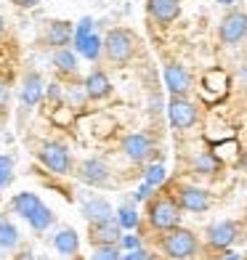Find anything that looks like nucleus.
I'll return each mask as SVG.
<instances>
[{
	"instance_id": "nucleus-1",
	"label": "nucleus",
	"mask_w": 247,
	"mask_h": 260,
	"mask_svg": "<svg viewBox=\"0 0 247 260\" xmlns=\"http://www.w3.org/2000/svg\"><path fill=\"white\" fill-rule=\"evenodd\" d=\"M104 53L114 64H128L136 56V35L122 27L109 29L107 38H104Z\"/></svg>"
},
{
	"instance_id": "nucleus-2",
	"label": "nucleus",
	"mask_w": 247,
	"mask_h": 260,
	"mask_svg": "<svg viewBox=\"0 0 247 260\" xmlns=\"http://www.w3.org/2000/svg\"><path fill=\"white\" fill-rule=\"evenodd\" d=\"M162 250L173 260H186V257L197 255L199 239H197V234L189 231V229H170V231H165V236H162Z\"/></svg>"
},
{
	"instance_id": "nucleus-3",
	"label": "nucleus",
	"mask_w": 247,
	"mask_h": 260,
	"mask_svg": "<svg viewBox=\"0 0 247 260\" xmlns=\"http://www.w3.org/2000/svg\"><path fill=\"white\" fill-rule=\"evenodd\" d=\"M149 223L151 229L157 231H170V229H178L181 223V207L175 205L173 197H157L149 202Z\"/></svg>"
},
{
	"instance_id": "nucleus-4",
	"label": "nucleus",
	"mask_w": 247,
	"mask_h": 260,
	"mask_svg": "<svg viewBox=\"0 0 247 260\" xmlns=\"http://www.w3.org/2000/svg\"><path fill=\"white\" fill-rule=\"evenodd\" d=\"M38 159L56 175H67L72 170V154L61 141H43L38 146Z\"/></svg>"
},
{
	"instance_id": "nucleus-5",
	"label": "nucleus",
	"mask_w": 247,
	"mask_h": 260,
	"mask_svg": "<svg viewBox=\"0 0 247 260\" xmlns=\"http://www.w3.org/2000/svg\"><path fill=\"white\" fill-rule=\"evenodd\" d=\"M168 117H170V125L175 130H189L197 125L199 120V112H197V106L189 101V99H183V96H173L168 101Z\"/></svg>"
},
{
	"instance_id": "nucleus-6",
	"label": "nucleus",
	"mask_w": 247,
	"mask_h": 260,
	"mask_svg": "<svg viewBox=\"0 0 247 260\" xmlns=\"http://www.w3.org/2000/svg\"><path fill=\"white\" fill-rule=\"evenodd\" d=\"M218 38H221V43H226V45H234V43H239V40L247 38V14L244 11H229V14L221 19Z\"/></svg>"
},
{
	"instance_id": "nucleus-7",
	"label": "nucleus",
	"mask_w": 247,
	"mask_h": 260,
	"mask_svg": "<svg viewBox=\"0 0 247 260\" xmlns=\"http://www.w3.org/2000/svg\"><path fill=\"white\" fill-rule=\"evenodd\" d=\"M175 205L181 210H189V212H205V210H210V194L205 188H197V186H178Z\"/></svg>"
},
{
	"instance_id": "nucleus-8",
	"label": "nucleus",
	"mask_w": 247,
	"mask_h": 260,
	"mask_svg": "<svg viewBox=\"0 0 247 260\" xmlns=\"http://www.w3.org/2000/svg\"><path fill=\"white\" fill-rule=\"evenodd\" d=\"M77 178L82 183H88V186H107L109 183V168H107V162H104V159L90 157L85 162H80Z\"/></svg>"
},
{
	"instance_id": "nucleus-9",
	"label": "nucleus",
	"mask_w": 247,
	"mask_h": 260,
	"mask_svg": "<svg viewBox=\"0 0 247 260\" xmlns=\"http://www.w3.org/2000/svg\"><path fill=\"white\" fill-rule=\"evenodd\" d=\"M239 236V226L234 220H221V223H213L207 229V244L215 247V250H226L237 242Z\"/></svg>"
},
{
	"instance_id": "nucleus-10",
	"label": "nucleus",
	"mask_w": 247,
	"mask_h": 260,
	"mask_svg": "<svg viewBox=\"0 0 247 260\" xmlns=\"http://www.w3.org/2000/svg\"><path fill=\"white\" fill-rule=\"evenodd\" d=\"M122 151L133 162H144L155 154V141H151L146 133H131L122 138Z\"/></svg>"
},
{
	"instance_id": "nucleus-11",
	"label": "nucleus",
	"mask_w": 247,
	"mask_h": 260,
	"mask_svg": "<svg viewBox=\"0 0 247 260\" xmlns=\"http://www.w3.org/2000/svg\"><path fill=\"white\" fill-rule=\"evenodd\" d=\"M162 77H165V85H168L170 96H183V99H186V93L192 90V77H189V72H186L181 64H175V61L165 67Z\"/></svg>"
},
{
	"instance_id": "nucleus-12",
	"label": "nucleus",
	"mask_w": 247,
	"mask_h": 260,
	"mask_svg": "<svg viewBox=\"0 0 247 260\" xmlns=\"http://www.w3.org/2000/svg\"><path fill=\"white\" fill-rule=\"evenodd\" d=\"M82 90H85V96L90 101H104V99L112 96V82L101 69H93V72L85 77V82H82Z\"/></svg>"
},
{
	"instance_id": "nucleus-13",
	"label": "nucleus",
	"mask_w": 247,
	"mask_h": 260,
	"mask_svg": "<svg viewBox=\"0 0 247 260\" xmlns=\"http://www.w3.org/2000/svg\"><path fill=\"white\" fill-rule=\"evenodd\" d=\"M21 104L24 106H35L40 104L43 96H45V82L40 77V72H27L24 80H21Z\"/></svg>"
},
{
	"instance_id": "nucleus-14",
	"label": "nucleus",
	"mask_w": 247,
	"mask_h": 260,
	"mask_svg": "<svg viewBox=\"0 0 247 260\" xmlns=\"http://www.w3.org/2000/svg\"><path fill=\"white\" fill-rule=\"evenodd\" d=\"M149 16L160 24H170L181 16V3L178 0H146Z\"/></svg>"
},
{
	"instance_id": "nucleus-15",
	"label": "nucleus",
	"mask_w": 247,
	"mask_h": 260,
	"mask_svg": "<svg viewBox=\"0 0 247 260\" xmlns=\"http://www.w3.org/2000/svg\"><path fill=\"white\" fill-rule=\"evenodd\" d=\"M120 223H117L114 218L112 220H104V223H90V229H88V236H90V242L93 244H117L120 242Z\"/></svg>"
},
{
	"instance_id": "nucleus-16",
	"label": "nucleus",
	"mask_w": 247,
	"mask_h": 260,
	"mask_svg": "<svg viewBox=\"0 0 247 260\" xmlns=\"http://www.w3.org/2000/svg\"><path fill=\"white\" fill-rule=\"evenodd\" d=\"M82 215H85L88 223H104V220H112L114 210H112V205L107 202V199L93 197V199H88V202L82 205Z\"/></svg>"
},
{
	"instance_id": "nucleus-17",
	"label": "nucleus",
	"mask_w": 247,
	"mask_h": 260,
	"mask_svg": "<svg viewBox=\"0 0 247 260\" xmlns=\"http://www.w3.org/2000/svg\"><path fill=\"white\" fill-rule=\"evenodd\" d=\"M72 38H75V29H72L69 21H51L48 24L45 40H48V45H53V48H67Z\"/></svg>"
},
{
	"instance_id": "nucleus-18",
	"label": "nucleus",
	"mask_w": 247,
	"mask_h": 260,
	"mask_svg": "<svg viewBox=\"0 0 247 260\" xmlns=\"http://www.w3.org/2000/svg\"><path fill=\"white\" fill-rule=\"evenodd\" d=\"M53 247H56V252H61V255H75L80 250V236L75 229H61L56 236H53Z\"/></svg>"
},
{
	"instance_id": "nucleus-19",
	"label": "nucleus",
	"mask_w": 247,
	"mask_h": 260,
	"mask_svg": "<svg viewBox=\"0 0 247 260\" xmlns=\"http://www.w3.org/2000/svg\"><path fill=\"white\" fill-rule=\"evenodd\" d=\"M101 48H104V40L99 38L96 32H90L88 38H82L80 43H75V53L82 56L85 61H96L99 53H101Z\"/></svg>"
},
{
	"instance_id": "nucleus-20",
	"label": "nucleus",
	"mask_w": 247,
	"mask_h": 260,
	"mask_svg": "<svg viewBox=\"0 0 247 260\" xmlns=\"http://www.w3.org/2000/svg\"><path fill=\"white\" fill-rule=\"evenodd\" d=\"M40 205H43V202H40V197H38V194H32V191H21V194H16L14 199H11V207H14L24 220H29V215H32V212L38 210Z\"/></svg>"
},
{
	"instance_id": "nucleus-21",
	"label": "nucleus",
	"mask_w": 247,
	"mask_h": 260,
	"mask_svg": "<svg viewBox=\"0 0 247 260\" xmlns=\"http://www.w3.org/2000/svg\"><path fill=\"white\" fill-rule=\"evenodd\" d=\"M53 67L61 75H75L77 72V53L69 48H56L53 51Z\"/></svg>"
},
{
	"instance_id": "nucleus-22",
	"label": "nucleus",
	"mask_w": 247,
	"mask_h": 260,
	"mask_svg": "<svg viewBox=\"0 0 247 260\" xmlns=\"http://www.w3.org/2000/svg\"><path fill=\"white\" fill-rule=\"evenodd\" d=\"M19 244V231L14 223H8L0 218V250H11V247Z\"/></svg>"
},
{
	"instance_id": "nucleus-23",
	"label": "nucleus",
	"mask_w": 247,
	"mask_h": 260,
	"mask_svg": "<svg viewBox=\"0 0 247 260\" xmlns=\"http://www.w3.org/2000/svg\"><path fill=\"white\" fill-rule=\"evenodd\" d=\"M29 223H32L35 231H45V229H48L51 223H53V212L45 207V205H40V207L29 215Z\"/></svg>"
},
{
	"instance_id": "nucleus-24",
	"label": "nucleus",
	"mask_w": 247,
	"mask_h": 260,
	"mask_svg": "<svg viewBox=\"0 0 247 260\" xmlns=\"http://www.w3.org/2000/svg\"><path fill=\"white\" fill-rule=\"evenodd\" d=\"M218 168H221V162H218V157H215V154H210V151L199 154V157H197V162H194V170H197V173H205V175L218 173Z\"/></svg>"
},
{
	"instance_id": "nucleus-25",
	"label": "nucleus",
	"mask_w": 247,
	"mask_h": 260,
	"mask_svg": "<svg viewBox=\"0 0 247 260\" xmlns=\"http://www.w3.org/2000/svg\"><path fill=\"white\" fill-rule=\"evenodd\" d=\"M117 223H120V229H128V231H131V229H136L138 226V212L133 210V207H120V210H117Z\"/></svg>"
},
{
	"instance_id": "nucleus-26",
	"label": "nucleus",
	"mask_w": 247,
	"mask_h": 260,
	"mask_svg": "<svg viewBox=\"0 0 247 260\" xmlns=\"http://www.w3.org/2000/svg\"><path fill=\"white\" fill-rule=\"evenodd\" d=\"M14 178V159L8 154H0V188H6Z\"/></svg>"
},
{
	"instance_id": "nucleus-27",
	"label": "nucleus",
	"mask_w": 247,
	"mask_h": 260,
	"mask_svg": "<svg viewBox=\"0 0 247 260\" xmlns=\"http://www.w3.org/2000/svg\"><path fill=\"white\" fill-rule=\"evenodd\" d=\"M90 260H122V257H120V250H117L114 244H99L96 250H93Z\"/></svg>"
},
{
	"instance_id": "nucleus-28",
	"label": "nucleus",
	"mask_w": 247,
	"mask_h": 260,
	"mask_svg": "<svg viewBox=\"0 0 247 260\" xmlns=\"http://www.w3.org/2000/svg\"><path fill=\"white\" fill-rule=\"evenodd\" d=\"M165 181V168L162 165H149L146 168V183L149 186H160Z\"/></svg>"
},
{
	"instance_id": "nucleus-29",
	"label": "nucleus",
	"mask_w": 247,
	"mask_h": 260,
	"mask_svg": "<svg viewBox=\"0 0 247 260\" xmlns=\"http://www.w3.org/2000/svg\"><path fill=\"white\" fill-rule=\"evenodd\" d=\"M93 27H96V24H93V19H90V16H85V19H82L80 24H77V29H75V38H72V43H80L82 38H88V35L93 32Z\"/></svg>"
},
{
	"instance_id": "nucleus-30",
	"label": "nucleus",
	"mask_w": 247,
	"mask_h": 260,
	"mask_svg": "<svg viewBox=\"0 0 247 260\" xmlns=\"http://www.w3.org/2000/svg\"><path fill=\"white\" fill-rule=\"evenodd\" d=\"M120 242H122V247H125L128 252H131V250H138V247H141V242L136 239V236H120Z\"/></svg>"
},
{
	"instance_id": "nucleus-31",
	"label": "nucleus",
	"mask_w": 247,
	"mask_h": 260,
	"mask_svg": "<svg viewBox=\"0 0 247 260\" xmlns=\"http://www.w3.org/2000/svg\"><path fill=\"white\" fill-rule=\"evenodd\" d=\"M8 93H11V90H8V82H6V80H0V106H6V104H8Z\"/></svg>"
},
{
	"instance_id": "nucleus-32",
	"label": "nucleus",
	"mask_w": 247,
	"mask_h": 260,
	"mask_svg": "<svg viewBox=\"0 0 247 260\" xmlns=\"http://www.w3.org/2000/svg\"><path fill=\"white\" fill-rule=\"evenodd\" d=\"M146 257V252L144 250H141V247H138V250H131V252H125V257L122 260H144Z\"/></svg>"
},
{
	"instance_id": "nucleus-33",
	"label": "nucleus",
	"mask_w": 247,
	"mask_h": 260,
	"mask_svg": "<svg viewBox=\"0 0 247 260\" xmlns=\"http://www.w3.org/2000/svg\"><path fill=\"white\" fill-rule=\"evenodd\" d=\"M151 188H155V186H149V183H144V186L138 188V194H136V197H138V199H149V197H151Z\"/></svg>"
},
{
	"instance_id": "nucleus-34",
	"label": "nucleus",
	"mask_w": 247,
	"mask_h": 260,
	"mask_svg": "<svg viewBox=\"0 0 247 260\" xmlns=\"http://www.w3.org/2000/svg\"><path fill=\"white\" fill-rule=\"evenodd\" d=\"M16 3H19L21 8H32V6H38L40 0H16Z\"/></svg>"
},
{
	"instance_id": "nucleus-35",
	"label": "nucleus",
	"mask_w": 247,
	"mask_h": 260,
	"mask_svg": "<svg viewBox=\"0 0 247 260\" xmlns=\"http://www.w3.org/2000/svg\"><path fill=\"white\" fill-rule=\"evenodd\" d=\"M218 6H234V3H239V0H215Z\"/></svg>"
},
{
	"instance_id": "nucleus-36",
	"label": "nucleus",
	"mask_w": 247,
	"mask_h": 260,
	"mask_svg": "<svg viewBox=\"0 0 247 260\" xmlns=\"http://www.w3.org/2000/svg\"><path fill=\"white\" fill-rule=\"evenodd\" d=\"M223 260H242V257H239V255H234V252H231V255H226V257H223Z\"/></svg>"
},
{
	"instance_id": "nucleus-37",
	"label": "nucleus",
	"mask_w": 247,
	"mask_h": 260,
	"mask_svg": "<svg viewBox=\"0 0 247 260\" xmlns=\"http://www.w3.org/2000/svg\"><path fill=\"white\" fill-rule=\"evenodd\" d=\"M0 35H3V19H0Z\"/></svg>"
},
{
	"instance_id": "nucleus-38",
	"label": "nucleus",
	"mask_w": 247,
	"mask_h": 260,
	"mask_svg": "<svg viewBox=\"0 0 247 260\" xmlns=\"http://www.w3.org/2000/svg\"><path fill=\"white\" fill-rule=\"evenodd\" d=\"M244 170H247V151H244Z\"/></svg>"
},
{
	"instance_id": "nucleus-39",
	"label": "nucleus",
	"mask_w": 247,
	"mask_h": 260,
	"mask_svg": "<svg viewBox=\"0 0 247 260\" xmlns=\"http://www.w3.org/2000/svg\"><path fill=\"white\" fill-rule=\"evenodd\" d=\"M14 3H16V0H14Z\"/></svg>"
}]
</instances>
